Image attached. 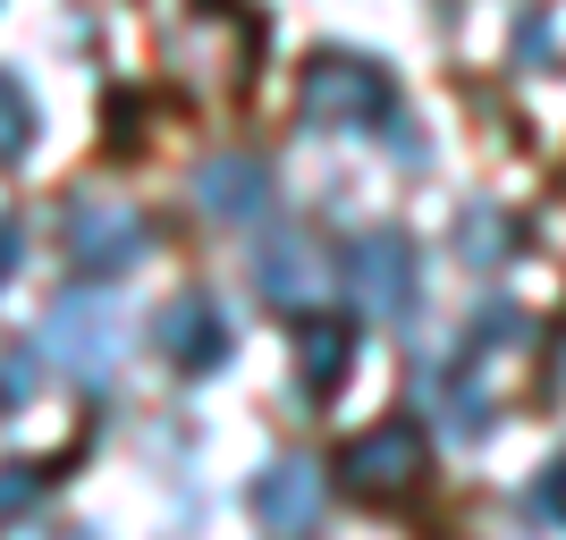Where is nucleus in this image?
I'll return each mask as SVG.
<instances>
[{
	"label": "nucleus",
	"instance_id": "obj_14",
	"mask_svg": "<svg viewBox=\"0 0 566 540\" xmlns=\"http://www.w3.org/2000/svg\"><path fill=\"white\" fill-rule=\"evenodd\" d=\"M25 398H34V363H25V347H0V423L25 414Z\"/></svg>",
	"mask_w": 566,
	"mask_h": 540
},
{
	"label": "nucleus",
	"instance_id": "obj_1",
	"mask_svg": "<svg viewBox=\"0 0 566 540\" xmlns=\"http://www.w3.org/2000/svg\"><path fill=\"white\" fill-rule=\"evenodd\" d=\"M296 102H305V127H322V136H364V127H389V118H398V85H389V68L364 60V51H313Z\"/></svg>",
	"mask_w": 566,
	"mask_h": 540
},
{
	"label": "nucleus",
	"instance_id": "obj_6",
	"mask_svg": "<svg viewBox=\"0 0 566 540\" xmlns=\"http://www.w3.org/2000/svg\"><path fill=\"white\" fill-rule=\"evenodd\" d=\"M415 473H423V431L415 423H373V431H355V440L338 447V481L364 490V498L415 490Z\"/></svg>",
	"mask_w": 566,
	"mask_h": 540
},
{
	"label": "nucleus",
	"instance_id": "obj_17",
	"mask_svg": "<svg viewBox=\"0 0 566 540\" xmlns=\"http://www.w3.org/2000/svg\"><path fill=\"white\" fill-rule=\"evenodd\" d=\"M69 540H94V532H69Z\"/></svg>",
	"mask_w": 566,
	"mask_h": 540
},
{
	"label": "nucleus",
	"instance_id": "obj_13",
	"mask_svg": "<svg viewBox=\"0 0 566 540\" xmlns=\"http://www.w3.org/2000/svg\"><path fill=\"white\" fill-rule=\"evenodd\" d=\"M43 490H51V465H0V523L25 516Z\"/></svg>",
	"mask_w": 566,
	"mask_h": 540
},
{
	"label": "nucleus",
	"instance_id": "obj_12",
	"mask_svg": "<svg viewBox=\"0 0 566 540\" xmlns=\"http://www.w3.org/2000/svg\"><path fill=\"white\" fill-rule=\"evenodd\" d=\"M25 144H34V94L0 68V161H25Z\"/></svg>",
	"mask_w": 566,
	"mask_h": 540
},
{
	"label": "nucleus",
	"instance_id": "obj_8",
	"mask_svg": "<svg viewBox=\"0 0 566 540\" xmlns=\"http://www.w3.org/2000/svg\"><path fill=\"white\" fill-rule=\"evenodd\" d=\"M271 161L262 152H212V161L195 169V203H203V220H220V229H245V220H271Z\"/></svg>",
	"mask_w": 566,
	"mask_h": 540
},
{
	"label": "nucleus",
	"instance_id": "obj_15",
	"mask_svg": "<svg viewBox=\"0 0 566 540\" xmlns=\"http://www.w3.org/2000/svg\"><path fill=\"white\" fill-rule=\"evenodd\" d=\"M533 507H542L549 523H566V456H558V465L542 473V481H533Z\"/></svg>",
	"mask_w": 566,
	"mask_h": 540
},
{
	"label": "nucleus",
	"instance_id": "obj_9",
	"mask_svg": "<svg viewBox=\"0 0 566 540\" xmlns=\"http://www.w3.org/2000/svg\"><path fill=\"white\" fill-rule=\"evenodd\" d=\"M254 296L271 313H313L331 296V262L313 254L305 236H262L254 245Z\"/></svg>",
	"mask_w": 566,
	"mask_h": 540
},
{
	"label": "nucleus",
	"instance_id": "obj_3",
	"mask_svg": "<svg viewBox=\"0 0 566 540\" xmlns=\"http://www.w3.org/2000/svg\"><path fill=\"white\" fill-rule=\"evenodd\" d=\"M338 279L373 321H415V305H423V254L406 229H364L338 254Z\"/></svg>",
	"mask_w": 566,
	"mask_h": 540
},
{
	"label": "nucleus",
	"instance_id": "obj_4",
	"mask_svg": "<svg viewBox=\"0 0 566 540\" xmlns=\"http://www.w3.org/2000/svg\"><path fill=\"white\" fill-rule=\"evenodd\" d=\"M60 254L85 279H118V271H136L153 254V220L136 203H118V194H76L69 212H60Z\"/></svg>",
	"mask_w": 566,
	"mask_h": 540
},
{
	"label": "nucleus",
	"instance_id": "obj_10",
	"mask_svg": "<svg viewBox=\"0 0 566 540\" xmlns=\"http://www.w3.org/2000/svg\"><path fill=\"white\" fill-rule=\"evenodd\" d=\"M347 363H355V338H347L338 321L296 338V389H305V398H331L338 380H347Z\"/></svg>",
	"mask_w": 566,
	"mask_h": 540
},
{
	"label": "nucleus",
	"instance_id": "obj_5",
	"mask_svg": "<svg viewBox=\"0 0 566 540\" xmlns=\"http://www.w3.org/2000/svg\"><path fill=\"white\" fill-rule=\"evenodd\" d=\"M153 347H161L169 372H195V380H203V372H220V363L237 354V338H229V313H220L203 287H178V296L153 313Z\"/></svg>",
	"mask_w": 566,
	"mask_h": 540
},
{
	"label": "nucleus",
	"instance_id": "obj_11",
	"mask_svg": "<svg viewBox=\"0 0 566 540\" xmlns=\"http://www.w3.org/2000/svg\"><path fill=\"white\" fill-rule=\"evenodd\" d=\"M457 254H465L473 271H491V262L507 254V220H499L491 203H465V212H457Z\"/></svg>",
	"mask_w": 566,
	"mask_h": 540
},
{
	"label": "nucleus",
	"instance_id": "obj_7",
	"mask_svg": "<svg viewBox=\"0 0 566 540\" xmlns=\"http://www.w3.org/2000/svg\"><path fill=\"white\" fill-rule=\"evenodd\" d=\"M245 507H254V523H262V532L305 540L313 523H322V465H313V456H271V465L254 473Z\"/></svg>",
	"mask_w": 566,
	"mask_h": 540
},
{
	"label": "nucleus",
	"instance_id": "obj_2",
	"mask_svg": "<svg viewBox=\"0 0 566 540\" xmlns=\"http://www.w3.org/2000/svg\"><path fill=\"white\" fill-rule=\"evenodd\" d=\"M43 354L76 389H102L118 372V354H127V313L102 296V287H69V296H51L43 313Z\"/></svg>",
	"mask_w": 566,
	"mask_h": 540
},
{
	"label": "nucleus",
	"instance_id": "obj_16",
	"mask_svg": "<svg viewBox=\"0 0 566 540\" xmlns=\"http://www.w3.org/2000/svg\"><path fill=\"white\" fill-rule=\"evenodd\" d=\"M18 262H25V229H18L9 212H0V287L18 279Z\"/></svg>",
	"mask_w": 566,
	"mask_h": 540
}]
</instances>
